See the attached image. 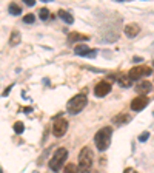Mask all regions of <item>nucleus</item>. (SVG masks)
<instances>
[{"mask_svg": "<svg viewBox=\"0 0 154 173\" xmlns=\"http://www.w3.org/2000/svg\"><path fill=\"white\" fill-rule=\"evenodd\" d=\"M77 170H79V167H77L75 164H66L63 171L65 173H77Z\"/></svg>", "mask_w": 154, "mask_h": 173, "instance_id": "18", "label": "nucleus"}, {"mask_svg": "<svg viewBox=\"0 0 154 173\" xmlns=\"http://www.w3.org/2000/svg\"><path fill=\"white\" fill-rule=\"evenodd\" d=\"M149 104V99L146 96H137L131 101V110L133 111H142Z\"/></svg>", "mask_w": 154, "mask_h": 173, "instance_id": "7", "label": "nucleus"}, {"mask_svg": "<svg viewBox=\"0 0 154 173\" xmlns=\"http://www.w3.org/2000/svg\"><path fill=\"white\" fill-rule=\"evenodd\" d=\"M110 91H111V84L107 82V81L99 82V84L96 85V88H94V94H96L97 97H103V96H107Z\"/></svg>", "mask_w": 154, "mask_h": 173, "instance_id": "8", "label": "nucleus"}, {"mask_svg": "<svg viewBox=\"0 0 154 173\" xmlns=\"http://www.w3.org/2000/svg\"><path fill=\"white\" fill-rule=\"evenodd\" d=\"M8 9H9V13H11L12 16H20V14H22V8H20L19 5H16V3H11V5L8 6Z\"/></svg>", "mask_w": 154, "mask_h": 173, "instance_id": "15", "label": "nucleus"}, {"mask_svg": "<svg viewBox=\"0 0 154 173\" xmlns=\"http://www.w3.org/2000/svg\"><path fill=\"white\" fill-rule=\"evenodd\" d=\"M11 88H12V85H9V87L3 91V96H8V94H9V91H11Z\"/></svg>", "mask_w": 154, "mask_h": 173, "instance_id": "25", "label": "nucleus"}, {"mask_svg": "<svg viewBox=\"0 0 154 173\" xmlns=\"http://www.w3.org/2000/svg\"><path fill=\"white\" fill-rule=\"evenodd\" d=\"M148 138H149V133H148V132H143V133L139 135V141H140V142H145Z\"/></svg>", "mask_w": 154, "mask_h": 173, "instance_id": "22", "label": "nucleus"}, {"mask_svg": "<svg viewBox=\"0 0 154 173\" xmlns=\"http://www.w3.org/2000/svg\"><path fill=\"white\" fill-rule=\"evenodd\" d=\"M139 33H140V27L137 23H130V25H126V27H125V34L128 37H136Z\"/></svg>", "mask_w": 154, "mask_h": 173, "instance_id": "10", "label": "nucleus"}, {"mask_svg": "<svg viewBox=\"0 0 154 173\" xmlns=\"http://www.w3.org/2000/svg\"><path fill=\"white\" fill-rule=\"evenodd\" d=\"M152 114H154V113H152Z\"/></svg>", "mask_w": 154, "mask_h": 173, "instance_id": "30", "label": "nucleus"}, {"mask_svg": "<svg viewBox=\"0 0 154 173\" xmlns=\"http://www.w3.org/2000/svg\"><path fill=\"white\" fill-rule=\"evenodd\" d=\"M66 132H68V122H66L63 117H59V119H56L54 125H53V133H54V136H57V138H62V136H63Z\"/></svg>", "mask_w": 154, "mask_h": 173, "instance_id": "6", "label": "nucleus"}, {"mask_svg": "<svg viewBox=\"0 0 154 173\" xmlns=\"http://www.w3.org/2000/svg\"><path fill=\"white\" fill-rule=\"evenodd\" d=\"M14 132H16L17 135H22V133L25 132V125H23L22 122H16V124H14Z\"/></svg>", "mask_w": 154, "mask_h": 173, "instance_id": "19", "label": "nucleus"}, {"mask_svg": "<svg viewBox=\"0 0 154 173\" xmlns=\"http://www.w3.org/2000/svg\"><path fill=\"white\" fill-rule=\"evenodd\" d=\"M86 102H88L86 94L80 93V94L74 96L71 101H68V104H66V110H68V113H71V114H77V113H80V111L86 107Z\"/></svg>", "mask_w": 154, "mask_h": 173, "instance_id": "2", "label": "nucleus"}, {"mask_svg": "<svg viewBox=\"0 0 154 173\" xmlns=\"http://www.w3.org/2000/svg\"><path fill=\"white\" fill-rule=\"evenodd\" d=\"M151 90H152V84H151L149 81H142V82H139V84L136 85V91H137L140 96L148 94Z\"/></svg>", "mask_w": 154, "mask_h": 173, "instance_id": "9", "label": "nucleus"}, {"mask_svg": "<svg viewBox=\"0 0 154 173\" xmlns=\"http://www.w3.org/2000/svg\"><path fill=\"white\" fill-rule=\"evenodd\" d=\"M31 111H33L31 107H26V108H25V113H31Z\"/></svg>", "mask_w": 154, "mask_h": 173, "instance_id": "27", "label": "nucleus"}, {"mask_svg": "<svg viewBox=\"0 0 154 173\" xmlns=\"http://www.w3.org/2000/svg\"><path fill=\"white\" fill-rule=\"evenodd\" d=\"M34 20H36V16L34 14H26L23 17V22L25 23H34Z\"/></svg>", "mask_w": 154, "mask_h": 173, "instance_id": "21", "label": "nucleus"}, {"mask_svg": "<svg viewBox=\"0 0 154 173\" xmlns=\"http://www.w3.org/2000/svg\"><path fill=\"white\" fill-rule=\"evenodd\" d=\"M117 81H119V84H120L122 87H126V88L130 87V85H131V82H133V81H131L130 77H128V76H120V77H117Z\"/></svg>", "mask_w": 154, "mask_h": 173, "instance_id": "16", "label": "nucleus"}, {"mask_svg": "<svg viewBox=\"0 0 154 173\" xmlns=\"http://www.w3.org/2000/svg\"><path fill=\"white\" fill-rule=\"evenodd\" d=\"M9 43H11L12 46H16V45L20 43V33H19V31H14V33L11 34V40H9Z\"/></svg>", "mask_w": 154, "mask_h": 173, "instance_id": "17", "label": "nucleus"}, {"mask_svg": "<svg viewBox=\"0 0 154 173\" xmlns=\"http://www.w3.org/2000/svg\"><path fill=\"white\" fill-rule=\"evenodd\" d=\"M97 56V51H96V49H89V53L85 56V57H89V59H94Z\"/></svg>", "mask_w": 154, "mask_h": 173, "instance_id": "23", "label": "nucleus"}, {"mask_svg": "<svg viewBox=\"0 0 154 173\" xmlns=\"http://www.w3.org/2000/svg\"><path fill=\"white\" fill-rule=\"evenodd\" d=\"M59 17L65 22V23H68V25H71V23H74V17L68 13V11H63V9H60L59 11Z\"/></svg>", "mask_w": 154, "mask_h": 173, "instance_id": "13", "label": "nucleus"}, {"mask_svg": "<svg viewBox=\"0 0 154 173\" xmlns=\"http://www.w3.org/2000/svg\"><path fill=\"white\" fill-rule=\"evenodd\" d=\"M133 60H134V62H142V60H143V59H142V57H139V56H137V57H134V59H133Z\"/></svg>", "mask_w": 154, "mask_h": 173, "instance_id": "26", "label": "nucleus"}, {"mask_svg": "<svg viewBox=\"0 0 154 173\" xmlns=\"http://www.w3.org/2000/svg\"><path fill=\"white\" fill-rule=\"evenodd\" d=\"M68 39H69V42H86V40H89V37L88 36H83V34H79V33H71L69 36H68Z\"/></svg>", "mask_w": 154, "mask_h": 173, "instance_id": "12", "label": "nucleus"}, {"mask_svg": "<svg viewBox=\"0 0 154 173\" xmlns=\"http://www.w3.org/2000/svg\"><path fill=\"white\" fill-rule=\"evenodd\" d=\"M111 136H113V130L111 127H103V128H100L96 136H94V144L96 147L99 148V152H105L108 150V147L111 144Z\"/></svg>", "mask_w": 154, "mask_h": 173, "instance_id": "1", "label": "nucleus"}, {"mask_svg": "<svg viewBox=\"0 0 154 173\" xmlns=\"http://www.w3.org/2000/svg\"><path fill=\"white\" fill-rule=\"evenodd\" d=\"M79 171L80 173H89L91 167H93V152L88 147H83L79 155Z\"/></svg>", "mask_w": 154, "mask_h": 173, "instance_id": "3", "label": "nucleus"}, {"mask_svg": "<svg viewBox=\"0 0 154 173\" xmlns=\"http://www.w3.org/2000/svg\"><path fill=\"white\" fill-rule=\"evenodd\" d=\"M131 121V116H128V114H117L113 117V124H116V125H123V124L126 122H130Z\"/></svg>", "mask_w": 154, "mask_h": 173, "instance_id": "11", "label": "nucleus"}, {"mask_svg": "<svg viewBox=\"0 0 154 173\" xmlns=\"http://www.w3.org/2000/svg\"><path fill=\"white\" fill-rule=\"evenodd\" d=\"M152 65H154V62H152Z\"/></svg>", "mask_w": 154, "mask_h": 173, "instance_id": "29", "label": "nucleus"}, {"mask_svg": "<svg viewBox=\"0 0 154 173\" xmlns=\"http://www.w3.org/2000/svg\"><path fill=\"white\" fill-rule=\"evenodd\" d=\"M68 158V150L66 148H57L54 156L49 159V168L53 170V171H59L63 165V162L66 161Z\"/></svg>", "mask_w": 154, "mask_h": 173, "instance_id": "4", "label": "nucleus"}, {"mask_svg": "<svg viewBox=\"0 0 154 173\" xmlns=\"http://www.w3.org/2000/svg\"><path fill=\"white\" fill-rule=\"evenodd\" d=\"M151 71H152V70H151L149 67H146V65H137V67H134V68L130 70V73H128V77H130L131 81H136V79H140V77H143V76H149Z\"/></svg>", "mask_w": 154, "mask_h": 173, "instance_id": "5", "label": "nucleus"}, {"mask_svg": "<svg viewBox=\"0 0 154 173\" xmlns=\"http://www.w3.org/2000/svg\"><path fill=\"white\" fill-rule=\"evenodd\" d=\"M25 3H26V6H34L36 5V0H25Z\"/></svg>", "mask_w": 154, "mask_h": 173, "instance_id": "24", "label": "nucleus"}, {"mask_svg": "<svg viewBox=\"0 0 154 173\" xmlns=\"http://www.w3.org/2000/svg\"><path fill=\"white\" fill-rule=\"evenodd\" d=\"M0 173H3V171H2V168H0Z\"/></svg>", "mask_w": 154, "mask_h": 173, "instance_id": "28", "label": "nucleus"}, {"mask_svg": "<svg viewBox=\"0 0 154 173\" xmlns=\"http://www.w3.org/2000/svg\"><path fill=\"white\" fill-rule=\"evenodd\" d=\"M74 53L77 54V56H86L88 53H89V48L86 46V45H77L75 48H74Z\"/></svg>", "mask_w": 154, "mask_h": 173, "instance_id": "14", "label": "nucleus"}, {"mask_svg": "<svg viewBox=\"0 0 154 173\" xmlns=\"http://www.w3.org/2000/svg\"><path fill=\"white\" fill-rule=\"evenodd\" d=\"M39 17H40L42 20H48V17H49V11H48V8H42V9L39 11Z\"/></svg>", "mask_w": 154, "mask_h": 173, "instance_id": "20", "label": "nucleus"}]
</instances>
